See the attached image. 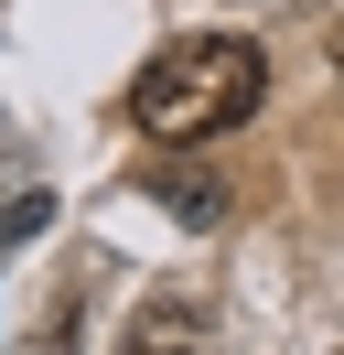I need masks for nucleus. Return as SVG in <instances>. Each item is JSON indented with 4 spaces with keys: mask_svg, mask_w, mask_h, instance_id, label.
<instances>
[{
    "mask_svg": "<svg viewBox=\"0 0 344 355\" xmlns=\"http://www.w3.org/2000/svg\"><path fill=\"white\" fill-rule=\"evenodd\" d=\"M258 97H269V54L248 33H172L129 87V119L172 151H194V140H226Z\"/></svg>",
    "mask_w": 344,
    "mask_h": 355,
    "instance_id": "1",
    "label": "nucleus"
},
{
    "mask_svg": "<svg viewBox=\"0 0 344 355\" xmlns=\"http://www.w3.org/2000/svg\"><path fill=\"white\" fill-rule=\"evenodd\" d=\"M119 355H215V323H205V302H140Z\"/></svg>",
    "mask_w": 344,
    "mask_h": 355,
    "instance_id": "2",
    "label": "nucleus"
},
{
    "mask_svg": "<svg viewBox=\"0 0 344 355\" xmlns=\"http://www.w3.org/2000/svg\"><path fill=\"white\" fill-rule=\"evenodd\" d=\"M150 194H162V205H172L183 226H215V216H226V194H215L205 173H150Z\"/></svg>",
    "mask_w": 344,
    "mask_h": 355,
    "instance_id": "3",
    "label": "nucleus"
},
{
    "mask_svg": "<svg viewBox=\"0 0 344 355\" xmlns=\"http://www.w3.org/2000/svg\"><path fill=\"white\" fill-rule=\"evenodd\" d=\"M322 54H334V76H344V22H334V33H322Z\"/></svg>",
    "mask_w": 344,
    "mask_h": 355,
    "instance_id": "4",
    "label": "nucleus"
}]
</instances>
